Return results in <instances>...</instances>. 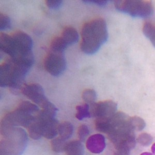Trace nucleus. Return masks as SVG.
Segmentation results:
<instances>
[{"label":"nucleus","instance_id":"21","mask_svg":"<svg viewBox=\"0 0 155 155\" xmlns=\"http://www.w3.org/2000/svg\"><path fill=\"white\" fill-rule=\"evenodd\" d=\"M67 144L66 140L61 137H57L51 141V147L54 152L60 153L65 151Z\"/></svg>","mask_w":155,"mask_h":155},{"label":"nucleus","instance_id":"10","mask_svg":"<svg viewBox=\"0 0 155 155\" xmlns=\"http://www.w3.org/2000/svg\"><path fill=\"white\" fill-rule=\"evenodd\" d=\"M0 48L4 52L11 57V59L15 58L17 55L16 44L12 36L1 33Z\"/></svg>","mask_w":155,"mask_h":155},{"label":"nucleus","instance_id":"7","mask_svg":"<svg viewBox=\"0 0 155 155\" xmlns=\"http://www.w3.org/2000/svg\"><path fill=\"white\" fill-rule=\"evenodd\" d=\"M24 95L42 108L49 101L45 95L44 91L41 85L37 83L24 85L21 89Z\"/></svg>","mask_w":155,"mask_h":155},{"label":"nucleus","instance_id":"9","mask_svg":"<svg viewBox=\"0 0 155 155\" xmlns=\"http://www.w3.org/2000/svg\"><path fill=\"white\" fill-rule=\"evenodd\" d=\"M12 36L14 39L17 48L16 57L12 60H16L23 55L32 53L33 41L30 36L20 31L14 32Z\"/></svg>","mask_w":155,"mask_h":155},{"label":"nucleus","instance_id":"16","mask_svg":"<svg viewBox=\"0 0 155 155\" xmlns=\"http://www.w3.org/2000/svg\"><path fill=\"white\" fill-rule=\"evenodd\" d=\"M28 129V134L30 137H32L33 139L38 140L42 137L41 129L40 124L36 118V115L35 119L30 125Z\"/></svg>","mask_w":155,"mask_h":155},{"label":"nucleus","instance_id":"24","mask_svg":"<svg viewBox=\"0 0 155 155\" xmlns=\"http://www.w3.org/2000/svg\"><path fill=\"white\" fill-rule=\"evenodd\" d=\"M11 21L10 18L5 15L1 14L0 15V29L1 31L11 28Z\"/></svg>","mask_w":155,"mask_h":155},{"label":"nucleus","instance_id":"11","mask_svg":"<svg viewBox=\"0 0 155 155\" xmlns=\"http://www.w3.org/2000/svg\"><path fill=\"white\" fill-rule=\"evenodd\" d=\"M86 146L90 152L93 153H101L106 147L105 138L101 134H94L88 138Z\"/></svg>","mask_w":155,"mask_h":155},{"label":"nucleus","instance_id":"25","mask_svg":"<svg viewBox=\"0 0 155 155\" xmlns=\"http://www.w3.org/2000/svg\"><path fill=\"white\" fill-rule=\"evenodd\" d=\"M153 137L150 134L143 133L140 134L137 138V142L143 146H148L152 143Z\"/></svg>","mask_w":155,"mask_h":155},{"label":"nucleus","instance_id":"30","mask_svg":"<svg viewBox=\"0 0 155 155\" xmlns=\"http://www.w3.org/2000/svg\"><path fill=\"white\" fill-rule=\"evenodd\" d=\"M152 151L153 154L155 155V143H154L152 146Z\"/></svg>","mask_w":155,"mask_h":155},{"label":"nucleus","instance_id":"13","mask_svg":"<svg viewBox=\"0 0 155 155\" xmlns=\"http://www.w3.org/2000/svg\"><path fill=\"white\" fill-rule=\"evenodd\" d=\"M67 45L75 44L79 39V35L77 30L71 27H66L64 28L61 36Z\"/></svg>","mask_w":155,"mask_h":155},{"label":"nucleus","instance_id":"2","mask_svg":"<svg viewBox=\"0 0 155 155\" xmlns=\"http://www.w3.org/2000/svg\"><path fill=\"white\" fill-rule=\"evenodd\" d=\"M0 144V155H21L28 142L27 133L18 127L12 129L4 136Z\"/></svg>","mask_w":155,"mask_h":155},{"label":"nucleus","instance_id":"17","mask_svg":"<svg viewBox=\"0 0 155 155\" xmlns=\"http://www.w3.org/2000/svg\"><path fill=\"white\" fill-rule=\"evenodd\" d=\"M129 127L133 131H141L145 127V123L144 120L138 116L129 117L128 120Z\"/></svg>","mask_w":155,"mask_h":155},{"label":"nucleus","instance_id":"20","mask_svg":"<svg viewBox=\"0 0 155 155\" xmlns=\"http://www.w3.org/2000/svg\"><path fill=\"white\" fill-rule=\"evenodd\" d=\"M77 113L76 114V118L79 120H82L84 118H89L91 117L90 113V106L87 104H84L76 107Z\"/></svg>","mask_w":155,"mask_h":155},{"label":"nucleus","instance_id":"18","mask_svg":"<svg viewBox=\"0 0 155 155\" xmlns=\"http://www.w3.org/2000/svg\"><path fill=\"white\" fill-rule=\"evenodd\" d=\"M67 44L61 37H55L52 40L50 45V50L57 52L64 53L67 47Z\"/></svg>","mask_w":155,"mask_h":155},{"label":"nucleus","instance_id":"27","mask_svg":"<svg viewBox=\"0 0 155 155\" xmlns=\"http://www.w3.org/2000/svg\"><path fill=\"white\" fill-rule=\"evenodd\" d=\"M63 3L61 0H47L46 5L51 9H57L59 8Z\"/></svg>","mask_w":155,"mask_h":155},{"label":"nucleus","instance_id":"15","mask_svg":"<svg viewBox=\"0 0 155 155\" xmlns=\"http://www.w3.org/2000/svg\"><path fill=\"white\" fill-rule=\"evenodd\" d=\"M74 131V127L72 124L69 122H63L58 125V133L60 137L64 139H69L72 136Z\"/></svg>","mask_w":155,"mask_h":155},{"label":"nucleus","instance_id":"12","mask_svg":"<svg viewBox=\"0 0 155 155\" xmlns=\"http://www.w3.org/2000/svg\"><path fill=\"white\" fill-rule=\"evenodd\" d=\"M12 61L8 60L1 65L0 67V85L1 87H8L12 71Z\"/></svg>","mask_w":155,"mask_h":155},{"label":"nucleus","instance_id":"31","mask_svg":"<svg viewBox=\"0 0 155 155\" xmlns=\"http://www.w3.org/2000/svg\"><path fill=\"white\" fill-rule=\"evenodd\" d=\"M140 155H155L153 153H141Z\"/></svg>","mask_w":155,"mask_h":155},{"label":"nucleus","instance_id":"4","mask_svg":"<svg viewBox=\"0 0 155 155\" xmlns=\"http://www.w3.org/2000/svg\"><path fill=\"white\" fill-rule=\"evenodd\" d=\"M107 135L116 150H130L136 146L134 131L129 127L128 122L126 125L115 129Z\"/></svg>","mask_w":155,"mask_h":155},{"label":"nucleus","instance_id":"6","mask_svg":"<svg viewBox=\"0 0 155 155\" xmlns=\"http://www.w3.org/2000/svg\"><path fill=\"white\" fill-rule=\"evenodd\" d=\"M36 118L40 124L43 137L51 139L57 136L59 124L55 116L41 110L36 115Z\"/></svg>","mask_w":155,"mask_h":155},{"label":"nucleus","instance_id":"22","mask_svg":"<svg viewBox=\"0 0 155 155\" xmlns=\"http://www.w3.org/2000/svg\"><path fill=\"white\" fill-rule=\"evenodd\" d=\"M17 107L32 114H37L39 112L38 107L35 104L28 101H23L20 102Z\"/></svg>","mask_w":155,"mask_h":155},{"label":"nucleus","instance_id":"29","mask_svg":"<svg viewBox=\"0 0 155 155\" xmlns=\"http://www.w3.org/2000/svg\"><path fill=\"white\" fill-rule=\"evenodd\" d=\"M129 151L127 150H116L113 155H130Z\"/></svg>","mask_w":155,"mask_h":155},{"label":"nucleus","instance_id":"23","mask_svg":"<svg viewBox=\"0 0 155 155\" xmlns=\"http://www.w3.org/2000/svg\"><path fill=\"white\" fill-rule=\"evenodd\" d=\"M83 101L90 106L95 103L97 95L95 91L92 89H87L83 91L82 95Z\"/></svg>","mask_w":155,"mask_h":155},{"label":"nucleus","instance_id":"26","mask_svg":"<svg viewBox=\"0 0 155 155\" xmlns=\"http://www.w3.org/2000/svg\"><path fill=\"white\" fill-rule=\"evenodd\" d=\"M89 134H90V131L87 126L82 125L78 129V136L81 141H84Z\"/></svg>","mask_w":155,"mask_h":155},{"label":"nucleus","instance_id":"1","mask_svg":"<svg viewBox=\"0 0 155 155\" xmlns=\"http://www.w3.org/2000/svg\"><path fill=\"white\" fill-rule=\"evenodd\" d=\"M108 38L106 21L98 18L88 21L83 25L81 30L80 48L87 54L96 53Z\"/></svg>","mask_w":155,"mask_h":155},{"label":"nucleus","instance_id":"3","mask_svg":"<svg viewBox=\"0 0 155 155\" xmlns=\"http://www.w3.org/2000/svg\"><path fill=\"white\" fill-rule=\"evenodd\" d=\"M116 9L134 17L146 18L153 12L152 2L145 0H117L114 2Z\"/></svg>","mask_w":155,"mask_h":155},{"label":"nucleus","instance_id":"19","mask_svg":"<svg viewBox=\"0 0 155 155\" xmlns=\"http://www.w3.org/2000/svg\"><path fill=\"white\" fill-rule=\"evenodd\" d=\"M143 32L155 47V23L151 22H145L143 25Z\"/></svg>","mask_w":155,"mask_h":155},{"label":"nucleus","instance_id":"14","mask_svg":"<svg viewBox=\"0 0 155 155\" xmlns=\"http://www.w3.org/2000/svg\"><path fill=\"white\" fill-rule=\"evenodd\" d=\"M65 151L67 155H83L84 149L80 141L74 140L67 143Z\"/></svg>","mask_w":155,"mask_h":155},{"label":"nucleus","instance_id":"8","mask_svg":"<svg viewBox=\"0 0 155 155\" xmlns=\"http://www.w3.org/2000/svg\"><path fill=\"white\" fill-rule=\"evenodd\" d=\"M117 104L113 101H106L94 103L90 107L91 116L96 118H108L116 113Z\"/></svg>","mask_w":155,"mask_h":155},{"label":"nucleus","instance_id":"28","mask_svg":"<svg viewBox=\"0 0 155 155\" xmlns=\"http://www.w3.org/2000/svg\"><path fill=\"white\" fill-rule=\"evenodd\" d=\"M83 2L87 3L95 4L96 5L100 6L106 5L107 3V1L106 0H84L83 1Z\"/></svg>","mask_w":155,"mask_h":155},{"label":"nucleus","instance_id":"5","mask_svg":"<svg viewBox=\"0 0 155 155\" xmlns=\"http://www.w3.org/2000/svg\"><path fill=\"white\" fill-rule=\"evenodd\" d=\"M44 66L46 71L51 75H61L66 68V61L64 53L50 50L45 58Z\"/></svg>","mask_w":155,"mask_h":155}]
</instances>
